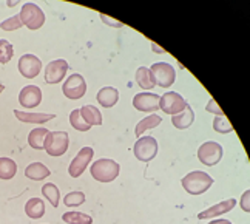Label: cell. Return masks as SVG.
<instances>
[{"mask_svg":"<svg viewBox=\"0 0 250 224\" xmlns=\"http://www.w3.org/2000/svg\"><path fill=\"white\" fill-rule=\"evenodd\" d=\"M181 184H182V187H184V190L190 195H203L213 186V178L206 172L195 170L186 175V177L181 179Z\"/></svg>","mask_w":250,"mask_h":224,"instance_id":"cell-1","label":"cell"},{"mask_svg":"<svg viewBox=\"0 0 250 224\" xmlns=\"http://www.w3.org/2000/svg\"><path fill=\"white\" fill-rule=\"evenodd\" d=\"M119 164L114 161V159H108V158H102L98 159L96 162L91 164L90 167V173L91 177L99 181V182H111L118 178L119 175Z\"/></svg>","mask_w":250,"mask_h":224,"instance_id":"cell-2","label":"cell"},{"mask_svg":"<svg viewBox=\"0 0 250 224\" xmlns=\"http://www.w3.org/2000/svg\"><path fill=\"white\" fill-rule=\"evenodd\" d=\"M70 136L66 132H50L45 139L43 150L50 157H62L68 150Z\"/></svg>","mask_w":250,"mask_h":224,"instance_id":"cell-3","label":"cell"},{"mask_svg":"<svg viewBox=\"0 0 250 224\" xmlns=\"http://www.w3.org/2000/svg\"><path fill=\"white\" fill-rule=\"evenodd\" d=\"M19 16H21L22 23L28 28V30H33V31L39 30V28H42L45 23V14L42 11V8L37 6L33 2L25 3Z\"/></svg>","mask_w":250,"mask_h":224,"instance_id":"cell-4","label":"cell"},{"mask_svg":"<svg viewBox=\"0 0 250 224\" xmlns=\"http://www.w3.org/2000/svg\"><path fill=\"white\" fill-rule=\"evenodd\" d=\"M133 153L141 162H150L158 155V141L153 136H141L134 144Z\"/></svg>","mask_w":250,"mask_h":224,"instance_id":"cell-5","label":"cell"},{"mask_svg":"<svg viewBox=\"0 0 250 224\" xmlns=\"http://www.w3.org/2000/svg\"><path fill=\"white\" fill-rule=\"evenodd\" d=\"M62 93L66 99H71V101L82 99L86 93V82L83 79V76L79 73H73L68 79L63 82Z\"/></svg>","mask_w":250,"mask_h":224,"instance_id":"cell-6","label":"cell"},{"mask_svg":"<svg viewBox=\"0 0 250 224\" xmlns=\"http://www.w3.org/2000/svg\"><path fill=\"white\" fill-rule=\"evenodd\" d=\"M150 71L153 74L156 81V85H159L161 89H168L176 81V71L173 65L167 64V62H156L153 64Z\"/></svg>","mask_w":250,"mask_h":224,"instance_id":"cell-7","label":"cell"},{"mask_svg":"<svg viewBox=\"0 0 250 224\" xmlns=\"http://www.w3.org/2000/svg\"><path fill=\"white\" fill-rule=\"evenodd\" d=\"M223 145L215 142V141H207L198 149V159L203 162L204 165H216L221 159H223Z\"/></svg>","mask_w":250,"mask_h":224,"instance_id":"cell-8","label":"cell"},{"mask_svg":"<svg viewBox=\"0 0 250 224\" xmlns=\"http://www.w3.org/2000/svg\"><path fill=\"white\" fill-rule=\"evenodd\" d=\"M186 107H187L186 99L179 93H175V91H167L166 94H162L159 99V109L171 116L181 113Z\"/></svg>","mask_w":250,"mask_h":224,"instance_id":"cell-9","label":"cell"},{"mask_svg":"<svg viewBox=\"0 0 250 224\" xmlns=\"http://www.w3.org/2000/svg\"><path fill=\"white\" fill-rule=\"evenodd\" d=\"M93 155H94V150L91 147H83L79 150V153L73 158L70 167H68V173H70L71 178H79L81 175L86 170L88 164L93 159Z\"/></svg>","mask_w":250,"mask_h":224,"instance_id":"cell-10","label":"cell"},{"mask_svg":"<svg viewBox=\"0 0 250 224\" xmlns=\"http://www.w3.org/2000/svg\"><path fill=\"white\" fill-rule=\"evenodd\" d=\"M159 99L161 96L155 93H148V91L138 93L133 97V107L144 113H155L156 110H159Z\"/></svg>","mask_w":250,"mask_h":224,"instance_id":"cell-11","label":"cell"},{"mask_svg":"<svg viewBox=\"0 0 250 224\" xmlns=\"http://www.w3.org/2000/svg\"><path fill=\"white\" fill-rule=\"evenodd\" d=\"M68 71V62L65 59H56L45 67V82L46 84H59Z\"/></svg>","mask_w":250,"mask_h":224,"instance_id":"cell-12","label":"cell"},{"mask_svg":"<svg viewBox=\"0 0 250 224\" xmlns=\"http://www.w3.org/2000/svg\"><path fill=\"white\" fill-rule=\"evenodd\" d=\"M42 70V61L34 54H23L19 59V71L26 79H34V77Z\"/></svg>","mask_w":250,"mask_h":224,"instance_id":"cell-13","label":"cell"},{"mask_svg":"<svg viewBox=\"0 0 250 224\" xmlns=\"http://www.w3.org/2000/svg\"><path fill=\"white\" fill-rule=\"evenodd\" d=\"M19 102L23 109H36L42 102V90L37 85H26L19 93Z\"/></svg>","mask_w":250,"mask_h":224,"instance_id":"cell-14","label":"cell"},{"mask_svg":"<svg viewBox=\"0 0 250 224\" xmlns=\"http://www.w3.org/2000/svg\"><path fill=\"white\" fill-rule=\"evenodd\" d=\"M236 206V201L235 198H229V200H223L221 202L215 204V206L208 207L207 210L201 212L198 215V220H210V218H215V217H219L223 215V213H227V212H232Z\"/></svg>","mask_w":250,"mask_h":224,"instance_id":"cell-15","label":"cell"},{"mask_svg":"<svg viewBox=\"0 0 250 224\" xmlns=\"http://www.w3.org/2000/svg\"><path fill=\"white\" fill-rule=\"evenodd\" d=\"M14 116L19 121H22L25 124H37V125L45 124V122L56 118V114H53V113L51 114L50 113H26V112H21V110H14Z\"/></svg>","mask_w":250,"mask_h":224,"instance_id":"cell-16","label":"cell"},{"mask_svg":"<svg viewBox=\"0 0 250 224\" xmlns=\"http://www.w3.org/2000/svg\"><path fill=\"white\" fill-rule=\"evenodd\" d=\"M96 99H98V102L104 109H111L119 101V91L114 87H104L96 94Z\"/></svg>","mask_w":250,"mask_h":224,"instance_id":"cell-17","label":"cell"},{"mask_svg":"<svg viewBox=\"0 0 250 224\" xmlns=\"http://www.w3.org/2000/svg\"><path fill=\"white\" fill-rule=\"evenodd\" d=\"M195 121V113L191 110V107L187 104V107L181 113L171 116V124L175 125L178 130H186L188 129L191 124Z\"/></svg>","mask_w":250,"mask_h":224,"instance_id":"cell-18","label":"cell"},{"mask_svg":"<svg viewBox=\"0 0 250 224\" xmlns=\"http://www.w3.org/2000/svg\"><path fill=\"white\" fill-rule=\"evenodd\" d=\"M50 175H51L50 169H48L46 165L42 162H31L25 169V177L33 179V181H42L46 177H50Z\"/></svg>","mask_w":250,"mask_h":224,"instance_id":"cell-19","label":"cell"},{"mask_svg":"<svg viewBox=\"0 0 250 224\" xmlns=\"http://www.w3.org/2000/svg\"><path fill=\"white\" fill-rule=\"evenodd\" d=\"M25 213L31 220H39L45 215V202L39 198H30L25 204Z\"/></svg>","mask_w":250,"mask_h":224,"instance_id":"cell-20","label":"cell"},{"mask_svg":"<svg viewBox=\"0 0 250 224\" xmlns=\"http://www.w3.org/2000/svg\"><path fill=\"white\" fill-rule=\"evenodd\" d=\"M48 133H50V130L45 127H37L31 130L30 134H28V144H30V147L34 150H42Z\"/></svg>","mask_w":250,"mask_h":224,"instance_id":"cell-21","label":"cell"},{"mask_svg":"<svg viewBox=\"0 0 250 224\" xmlns=\"http://www.w3.org/2000/svg\"><path fill=\"white\" fill-rule=\"evenodd\" d=\"M136 82L144 90L155 89V85H156L155 77H153L150 68H147V67H139L136 70Z\"/></svg>","mask_w":250,"mask_h":224,"instance_id":"cell-22","label":"cell"},{"mask_svg":"<svg viewBox=\"0 0 250 224\" xmlns=\"http://www.w3.org/2000/svg\"><path fill=\"white\" fill-rule=\"evenodd\" d=\"M81 110V116H82V119L88 124V125H101L102 124V114L101 112L96 109L94 105H83Z\"/></svg>","mask_w":250,"mask_h":224,"instance_id":"cell-23","label":"cell"},{"mask_svg":"<svg viewBox=\"0 0 250 224\" xmlns=\"http://www.w3.org/2000/svg\"><path fill=\"white\" fill-rule=\"evenodd\" d=\"M161 122H162V119H161L159 114H156V113L148 114L147 118H144L142 121H139V124L136 125V129H134V133H136L138 138H141L144 132L158 127V125H161Z\"/></svg>","mask_w":250,"mask_h":224,"instance_id":"cell-24","label":"cell"},{"mask_svg":"<svg viewBox=\"0 0 250 224\" xmlns=\"http://www.w3.org/2000/svg\"><path fill=\"white\" fill-rule=\"evenodd\" d=\"M17 173V164L11 158H0V179H13Z\"/></svg>","mask_w":250,"mask_h":224,"instance_id":"cell-25","label":"cell"},{"mask_svg":"<svg viewBox=\"0 0 250 224\" xmlns=\"http://www.w3.org/2000/svg\"><path fill=\"white\" fill-rule=\"evenodd\" d=\"M42 195L50 201V204L53 207H59V200H61V192H59V187L56 186L53 182H46L43 184L42 187Z\"/></svg>","mask_w":250,"mask_h":224,"instance_id":"cell-26","label":"cell"},{"mask_svg":"<svg viewBox=\"0 0 250 224\" xmlns=\"http://www.w3.org/2000/svg\"><path fill=\"white\" fill-rule=\"evenodd\" d=\"M62 220L66 224H93V218L82 212H65Z\"/></svg>","mask_w":250,"mask_h":224,"instance_id":"cell-27","label":"cell"},{"mask_svg":"<svg viewBox=\"0 0 250 224\" xmlns=\"http://www.w3.org/2000/svg\"><path fill=\"white\" fill-rule=\"evenodd\" d=\"M70 124H71V127L76 129L78 132H88L91 129V125L86 124L83 119H82V116H81V110L79 109H76L70 113Z\"/></svg>","mask_w":250,"mask_h":224,"instance_id":"cell-28","label":"cell"},{"mask_svg":"<svg viewBox=\"0 0 250 224\" xmlns=\"http://www.w3.org/2000/svg\"><path fill=\"white\" fill-rule=\"evenodd\" d=\"M85 202L83 192H70L63 197V204L66 207H79Z\"/></svg>","mask_w":250,"mask_h":224,"instance_id":"cell-29","label":"cell"},{"mask_svg":"<svg viewBox=\"0 0 250 224\" xmlns=\"http://www.w3.org/2000/svg\"><path fill=\"white\" fill-rule=\"evenodd\" d=\"M213 130L221 133V134H226V133H230L233 132V125L230 124V121L224 116H216L213 119Z\"/></svg>","mask_w":250,"mask_h":224,"instance_id":"cell-30","label":"cell"},{"mask_svg":"<svg viewBox=\"0 0 250 224\" xmlns=\"http://www.w3.org/2000/svg\"><path fill=\"white\" fill-rule=\"evenodd\" d=\"M14 56V48L5 39H0V64H8Z\"/></svg>","mask_w":250,"mask_h":224,"instance_id":"cell-31","label":"cell"},{"mask_svg":"<svg viewBox=\"0 0 250 224\" xmlns=\"http://www.w3.org/2000/svg\"><path fill=\"white\" fill-rule=\"evenodd\" d=\"M23 23L21 21V16H13V17H9L6 19V21L3 22H0V30H3V31H13V30H19V28H22Z\"/></svg>","mask_w":250,"mask_h":224,"instance_id":"cell-32","label":"cell"},{"mask_svg":"<svg viewBox=\"0 0 250 224\" xmlns=\"http://www.w3.org/2000/svg\"><path fill=\"white\" fill-rule=\"evenodd\" d=\"M206 112H208V113H215L216 116H224L223 110H221L219 107H218V104H216L215 99H210V101L207 102V105H206Z\"/></svg>","mask_w":250,"mask_h":224,"instance_id":"cell-33","label":"cell"},{"mask_svg":"<svg viewBox=\"0 0 250 224\" xmlns=\"http://www.w3.org/2000/svg\"><path fill=\"white\" fill-rule=\"evenodd\" d=\"M241 207L246 213L250 212V190L247 189L241 197Z\"/></svg>","mask_w":250,"mask_h":224,"instance_id":"cell-34","label":"cell"},{"mask_svg":"<svg viewBox=\"0 0 250 224\" xmlns=\"http://www.w3.org/2000/svg\"><path fill=\"white\" fill-rule=\"evenodd\" d=\"M101 19H102V21H104L105 23H107V25H110V26H114V28H121V26H124L122 22L114 21V19H110V17H107L105 14H101Z\"/></svg>","mask_w":250,"mask_h":224,"instance_id":"cell-35","label":"cell"},{"mask_svg":"<svg viewBox=\"0 0 250 224\" xmlns=\"http://www.w3.org/2000/svg\"><path fill=\"white\" fill-rule=\"evenodd\" d=\"M151 46H153V48H155V50H156L155 53H159V54H162V53H166L164 50H162V48H158V46H156V44H153Z\"/></svg>","mask_w":250,"mask_h":224,"instance_id":"cell-36","label":"cell"},{"mask_svg":"<svg viewBox=\"0 0 250 224\" xmlns=\"http://www.w3.org/2000/svg\"><path fill=\"white\" fill-rule=\"evenodd\" d=\"M218 224H232L229 220H218Z\"/></svg>","mask_w":250,"mask_h":224,"instance_id":"cell-37","label":"cell"},{"mask_svg":"<svg viewBox=\"0 0 250 224\" xmlns=\"http://www.w3.org/2000/svg\"><path fill=\"white\" fill-rule=\"evenodd\" d=\"M14 5H17V2H8V6H14Z\"/></svg>","mask_w":250,"mask_h":224,"instance_id":"cell-38","label":"cell"},{"mask_svg":"<svg viewBox=\"0 0 250 224\" xmlns=\"http://www.w3.org/2000/svg\"><path fill=\"white\" fill-rule=\"evenodd\" d=\"M3 90H5V87H3V85H2V84H0V93H2V91H3Z\"/></svg>","mask_w":250,"mask_h":224,"instance_id":"cell-39","label":"cell"},{"mask_svg":"<svg viewBox=\"0 0 250 224\" xmlns=\"http://www.w3.org/2000/svg\"><path fill=\"white\" fill-rule=\"evenodd\" d=\"M208 224H218V220H215V221H210Z\"/></svg>","mask_w":250,"mask_h":224,"instance_id":"cell-40","label":"cell"}]
</instances>
